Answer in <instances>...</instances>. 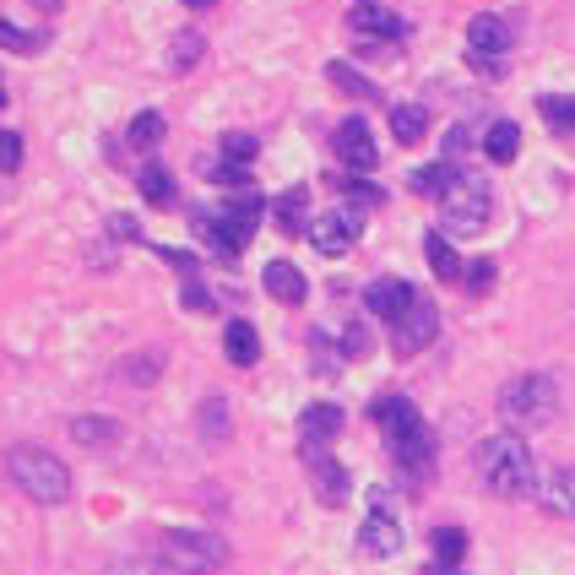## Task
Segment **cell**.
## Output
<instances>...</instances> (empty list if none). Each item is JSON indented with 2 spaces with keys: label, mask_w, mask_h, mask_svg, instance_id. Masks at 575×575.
<instances>
[{
  "label": "cell",
  "mask_w": 575,
  "mask_h": 575,
  "mask_svg": "<svg viewBox=\"0 0 575 575\" xmlns=\"http://www.w3.org/2000/svg\"><path fill=\"white\" fill-rule=\"evenodd\" d=\"M326 77H331V87H342V93H353V98H364V104H369V98H380V87H375L369 77H359L348 60H331V66H326Z\"/></svg>",
  "instance_id": "obj_25"
},
{
  "label": "cell",
  "mask_w": 575,
  "mask_h": 575,
  "mask_svg": "<svg viewBox=\"0 0 575 575\" xmlns=\"http://www.w3.org/2000/svg\"><path fill=\"white\" fill-rule=\"evenodd\" d=\"M554 413H560V391H554L549 375H516V380L500 391V419L516 434L554 424Z\"/></svg>",
  "instance_id": "obj_5"
},
{
  "label": "cell",
  "mask_w": 575,
  "mask_h": 575,
  "mask_svg": "<svg viewBox=\"0 0 575 575\" xmlns=\"http://www.w3.org/2000/svg\"><path fill=\"white\" fill-rule=\"evenodd\" d=\"M424 256H430V267H434V278H439V283H461V272H467V267H461V256L450 250V239H445V234H430V239H424Z\"/></svg>",
  "instance_id": "obj_22"
},
{
  "label": "cell",
  "mask_w": 575,
  "mask_h": 575,
  "mask_svg": "<svg viewBox=\"0 0 575 575\" xmlns=\"http://www.w3.org/2000/svg\"><path fill=\"white\" fill-rule=\"evenodd\" d=\"M223 353H228V364L250 369V364L261 359V337H256V326H250V320H228V326H223Z\"/></svg>",
  "instance_id": "obj_16"
},
{
  "label": "cell",
  "mask_w": 575,
  "mask_h": 575,
  "mask_svg": "<svg viewBox=\"0 0 575 575\" xmlns=\"http://www.w3.org/2000/svg\"><path fill=\"white\" fill-rule=\"evenodd\" d=\"M424 131H430V109H424V104H397V109H391V137L402 146L424 142Z\"/></svg>",
  "instance_id": "obj_20"
},
{
  "label": "cell",
  "mask_w": 575,
  "mask_h": 575,
  "mask_svg": "<svg viewBox=\"0 0 575 575\" xmlns=\"http://www.w3.org/2000/svg\"><path fill=\"white\" fill-rule=\"evenodd\" d=\"M359 234H364V212L359 207H331V212H320L309 223V245L320 256H348L359 245Z\"/></svg>",
  "instance_id": "obj_9"
},
{
  "label": "cell",
  "mask_w": 575,
  "mask_h": 575,
  "mask_svg": "<svg viewBox=\"0 0 575 575\" xmlns=\"http://www.w3.org/2000/svg\"><path fill=\"white\" fill-rule=\"evenodd\" d=\"M261 196L256 190H234V201L223 207V212H212V218H196V234L218 250V256H239L250 239H256V223H261Z\"/></svg>",
  "instance_id": "obj_4"
},
{
  "label": "cell",
  "mask_w": 575,
  "mask_h": 575,
  "mask_svg": "<svg viewBox=\"0 0 575 575\" xmlns=\"http://www.w3.org/2000/svg\"><path fill=\"white\" fill-rule=\"evenodd\" d=\"M109 228H115V239H142V228L131 218H109Z\"/></svg>",
  "instance_id": "obj_41"
},
{
  "label": "cell",
  "mask_w": 575,
  "mask_h": 575,
  "mask_svg": "<svg viewBox=\"0 0 575 575\" xmlns=\"http://www.w3.org/2000/svg\"><path fill=\"white\" fill-rule=\"evenodd\" d=\"M538 109H543V120H549L554 131H575V98L571 93H549V98H538Z\"/></svg>",
  "instance_id": "obj_31"
},
{
  "label": "cell",
  "mask_w": 575,
  "mask_h": 575,
  "mask_svg": "<svg viewBox=\"0 0 575 575\" xmlns=\"http://www.w3.org/2000/svg\"><path fill=\"white\" fill-rule=\"evenodd\" d=\"M461 283H467V293H489V288H494V261H472V267L461 272Z\"/></svg>",
  "instance_id": "obj_38"
},
{
  "label": "cell",
  "mask_w": 575,
  "mask_h": 575,
  "mask_svg": "<svg viewBox=\"0 0 575 575\" xmlns=\"http://www.w3.org/2000/svg\"><path fill=\"white\" fill-rule=\"evenodd\" d=\"M309 472H315V494H320V505H342V500L353 494V483H348V467H342V461L320 456V461H309Z\"/></svg>",
  "instance_id": "obj_17"
},
{
  "label": "cell",
  "mask_w": 575,
  "mask_h": 575,
  "mask_svg": "<svg viewBox=\"0 0 575 575\" xmlns=\"http://www.w3.org/2000/svg\"><path fill=\"white\" fill-rule=\"evenodd\" d=\"M430 575H456V571L450 565H430Z\"/></svg>",
  "instance_id": "obj_42"
},
{
  "label": "cell",
  "mask_w": 575,
  "mask_h": 575,
  "mask_svg": "<svg viewBox=\"0 0 575 575\" xmlns=\"http://www.w3.org/2000/svg\"><path fill=\"white\" fill-rule=\"evenodd\" d=\"M434 337H439V309H434L430 298H413V309H408L402 320H391V348H397L402 359L424 353Z\"/></svg>",
  "instance_id": "obj_10"
},
{
  "label": "cell",
  "mask_w": 575,
  "mask_h": 575,
  "mask_svg": "<svg viewBox=\"0 0 575 575\" xmlns=\"http://www.w3.org/2000/svg\"><path fill=\"white\" fill-rule=\"evenodd\" d=\"M272 212H278V228H283V234H309V190H304V185L283 190Z\"/></svg>",
  "instance_id": "obj_19"
},
{
  "label": "cell",
  "mask_w": 575,
  "mask_h": 575,
  "mask_svg": "<svg viewBox=\"0 0 575 575\" xmlns=\"http://www.w3.org/2000/svg\"><path fill=\"white\" fill-rule=\"evenodd\" d=\"M109 575H174L163 560H120V565H109Z\"/></svg>",
  "instance_id": "obj_39"
},
{
  "label": "cell",
  "mask_w": 575,
  "mask_h": 575,
  "mask_svg": "<svg viewBox=\"0 0 575 575\" xmlns=\"http://www.w3.org/2000/svg\"><path fill=\"white\" fill-rule=\"evenodd\" d=\"M196 424H201V434H212V439H228L234 434V419H228V402L223 397H207L201 413H196Z\"/></svg>",
  "instance_id": "obj_30"
},
{
  "label": "cell",
  "mask_w": 575,
  "mask_h": 575,
  "mask_svg": "<svg viewBox=\"0 0 575 575\" xmlns=\"http://www.w3.org/2000/svg\"><path fill=\"white\" fill-rule=\"evenodd\" d=\"M0 104H5V82H0Z\"/></svg>",
  "instance_id": "obj_44"
},
{
  "label": "cell",
  "mask_w": 575,
  "mask_h": 575,
  "mask_svg": "<svg viewBox=\"0 0 575 575\" xmlns=\"http://www.w3.org/2000/svg\"><path fill=\"white\" fill-rule=\"evenodd\" d=\"M342 434V408L337 402H315L298 413V439H304V461H320L326 456V439Z\"/></svg>",
  "instance_id": "obj_12"
},
{
  "label": "cell",
  "mask_w": 575,
  "mask_h": 575,
  "mask_svg": "<svg viewBox=\"0 0 575 575\" xmlns=\"http://www.w3.org/2000/svg\"><path fill=\"white\" fill-rule=\"evenodd\" d=\"M5 478L33 505H66L71 500V467L55 450H44V445H11L5 450Z\"/></svg>",
  "instance_id": "obj_3"
},
{
  "label": "cell",
  "mask_w": 575,
  "mask_h": 575,
  "mask_svg": "<svg viewBox=\"0 0 575 575\" xmlns=\"http://www.w3.org/2000/svg\"><path fill=\"white\" fill-rule=\"evenodd\" d=\"M505 55H511V27H505V16H494V11L472 16V22H467V66H472L478 77H505Z\"/></svg>",
  "instance_id": "obj_8"
},
{
  "label": "cell",
  "mask_w": 575,
  "mask_h": 575,
  "mask_svg": "<svg viewBox=\"0 0 575 575\" xmlns=\"http://www.w3.org/2000/svg\"><path fill=\"white\" fill-rule=\"evenodd\" d=\"M16 168H22V137L0 131V174H16Z\"/></svg>",
  "instance_id": "obj_36"
},
{
  "label": "cell",
  "mask_w": 575,
  "mask_h": 575,
  "mask_svg": "<svg viewBox=\"0 0 575 575\" xmlns=\"http://www.w3.org/2000/svg\"><path fill=\"white\" fill-rule=\"evenodd\" d=\"M348 27L359 38H380V44H402L408 38V22L397 11H386V5H353L348 11Z\"/></svg>",
  "instance_id": "obj_14"
},
{
  "label": "cell",
  "mask_w": 575,
  "mask_h": 575,
  "mask_svg": "<svg viewBox=\"0 0 575 575\" xmlns=\"http://www.w3.org/2000/svg\"><path fill=\"white\" fill-rule=\"evenodd\" d=\"M543 505L554 516H575V467H560L549 483H543Z\"/></svg>",
  "instance_id": "obj_24"
},
{
  "label": "cell",
  "mask_w": 575,
  "mask_h": 575,
  "mask_svg": "<svg viewBox=\"0 0 575 575\" xmlns=\"http://www.w3.org/2000/svg\"><path fill=\"white\" fill-rule=\"evenodd\" d=\"M261 283H267V293H272L278 304H304V293H309L304 272H298L293 261H272V267L261 272Z\"/></svg>",
  "instance_id": "obj_18"
},
{
  "label": "cell",
  "mask_w": 575,
  "mask_h": 575,
  "mask_svg": "<svg viewBox=\"0 0 575 575\" xmlns=\"http://www.w3.org/2000/svg\"><path fill=\"white\" fill-rule=\"evenodd\" d=\"M163 565L174 575H212L228 565V543L207 527H168L163 532Z\"/></svg>",
  "instance_id": "obj_6"
},
{
  "label": "cell",
  "mask_w": 575,
  "mask_h": 575,
  "mask_svg": "<svg viewBox=\"0 0 575 575\" xmlns=\"http://www.w3.org/2000/svg\"><path fill=\"white\" fill-rule=\"evenodd\" d=\"M402 521L386 511V494H375V511L364 516V527H359V549L369 554V560H391V554H402Z\"/></svg>",
  "instance_id": "obj_11"
},
{
  "label": "cell",
  "mask_w": 575,
  "mask_h": 575,
  "mask_svg": "<svg viewBox=\"0 0 575 575\" xmlns=\"http://www.w3.org/2000/svg\"><path fill=\"white\" fill-rule=\"evenodd\" d=\"M439 218H445V228H450V234H483V228H489V218H494V190H489V179H483V174H461V168H456L450 190L439 196Z\"/></svg>",
  "instance_id": "obj_7"
},
{
  "label": "cell",
  "mask_w": 575,
  "mask_h": 575,
  "mask_svg": "<svg viewBox=\"0 0 575 575\" xmlns=\"http://www.w3.org/2000/svg\"><path fill=\"white\" fill-rule=\"evenodd\" d=\"M163 375V353H137L131 364H120V380H131V386H152Z\"/></svg>",
  "instance_id": "obj_33"
},
{
  "label": "cell",
  "mask_w": 575,
  "mask_h": 575,
  "mask_svg": "<svg viewBox=\"0 0 575 575\" xmlns=\"http://www.w3.org/2000/svg\"><path fill=\"white\" fill-rule=\"evenodd\" d=\"M413 298H419V288L402 283V278H380V283L364 288V304H369V315H380V320H402V315L413 309Z\"/></svg>",
  "instance_id": "obj_15"
},
{
  "label": "cell",
  "mask_w": 575,
  "mask_h": 575,
  "mask_svg": "<svg viewBox=\"0 0 575 575\" xmlns=\"http://www.w3.org/2000/svg\"><path fill=\"white\" fill-rule=\"evenodd\" d=\"M472 467H478V483H483L494 500H527V494H538V461H532L527 439L516 430L478 439Z\"/></svg>",
  "instance_id": "obj_1"
},
{
  "label": "cell",
  "mask_w": 575,
  "mask_h": 575,
  "mask_svg": "<svg viewBox=\"0 0 575 575\" xmlns=\"http://www.w3.org/2000/svg\"><path fill=\"white\" fill-rule=\"evenodd\" d=\"M342 190H348L353 201H364V207H375V201H386V196H380L375 185H364V179H342Z\"/></svg>",
  "instance_id": "obj_40"
},
{
  "label": "cell",
  "mask_w": 575,
  "mask_h": 575,
  "mask_svg": "<svg viewBox=\"0 0 575 575\" xmlns=\"http://www.w3.org/2000/svg\"><path fill=\"white\" fill-rule=\"evenodd\" d=\"M461 554H467V532L461 527H439L434 532V560L439 565H461Z\"/></svg>",
  "instance_id": "obj_32"
},
{
  "label": "cell",
  "mask_w": 575,
  "mask_h": 575,
  "mask_svg": "<svg viewBox=\"0 0 575 575\" xmlns=\"http://www.w3.org/2000/svg\"><path fill=\"white\" fill-rule=\"evenodd\" d=\"M223 157H228V163H250V157H256V137L228 131V137H223Z\"/></svg>",
  "instance_id": "obj_35"
},
{
  "label": "cell",
  "mask_w": 575,
  "mask_h": 575,
  "mask_svg": "<svg viewBox=\"0 0 575 575\" xmlns=\"http://www.w3.org/2000/svg\"><path fill=\"white\" fill-rule=\"evenodd\" d=\"M163 131H168V126H163V115H157V109H146V115H137V120L126 126V146H137V152H152V146L163 142Z\"/></svg>",
  "instance_id": "obj_27"
},
{
  "label": "cell",
  "mask_w": 575,
  "mask_h": 575,
  "mask_svg": "<svg viewBox=\"0 0 575 575\" xmlns=\"http://www.w3.org/2000/svg\"><path fill=\"white\" fill-rule=\"evenodd\" d=\"M331 146H337V157H342V163H348L353 174H369V168L380 163V146H375V137H369V126H364L359 115L337 126V142H331Z\"/></svg>",
  "instance_id": "obj_13"
},
{
  "label": "cell",
  "mask_w": 575,
  "mask_h": 575,
  "mask_svg": "<svg viewBox=\"0 0 575 575\" xmlns=\"http://www.w3.org/2000/svg\"><path fill=\"white\" fill-rule=\"evenodd\" d=\"M375 424L386 434V445H391L402 478H408V483H424L434 472V439H430V424L419 419V408H413L408 397H380V402H375Z\"/></svg>",
  "instance_id": "obj_2"
},
{
  "label": "cell",
  "mask_w": 575,
  "mask_h": 575,
  "mask_svg": "<svg viewBox=\"0 0 575 575\" xmlns=\"http://www.w3.org/2000/svg\"><path fill=\"white\" fill-rule=\"evenodd\" d=\"M142 196H146V207H174V174L163 168V163H146L142 168Z\"/></svg>",
  "instance_id": "obj_26"
},
{
  "label": "cell",
  "mask_w": 575,
  "mask_h": 575,
  "mask_svg": "<svg viewBox=\"0 0 575 575\" xmlns=\"http://www.w3.org/2000/svg\"><path fill=\"white\" fill-rule=\"evenodd\" d=\"M120 434L126 430L115 419H71V439H82V445H115Z\"/></svg>",
  "instance_id": "obj_28"
},
{
  "label": "cell",
  "mask_w": 575,
  "mask_h": 575,
  "mask_svg": "<svg viewBox=\"0 0 575 575\" xmlns=\"http://www.w3.org/2000/svg\"><path fill=\"white\" fill-rule=\"evenodd\" d=\"M185 5H212V0H185Z\"/></svg>",
  "instance_id": "obj_43"
},
{
  "label": "cell",
  "mask_w": 575,
  "mask_h": 575,
  "mask_svg": "<svg viewBox=\"0 0 575 575\" xmlns=\"http://www.w3.org/2000/svg\"><path fill=\"white\" fill-rule=\"evenodd\" d=\"M212 179H218V185H228V190H250L245 163H212Z\"/></svg>",
  "instance_id": "obj_37"
},
{
  "label": "cell",
  "mask_w": 575,
  "mask_h": 575,
  "mask_svg": "<svg viewBox=\"0 0 575 575\" xmlns=\"http://www.w3.org/2000/svg\"><path fill=\"white\" fill-rule=\"evenodd\" d=\"M44 38H33V33H22V27H11V22H0V49H16V55H33Z\"/></svg>",
  "instance_id": "obj_34"
},
{
  "label": "cell",
  "mask_w": 575,
  "mask_h": 575,
  "mask_svg": "<svg viewBox=\"0 0 575 575\" xmlns=\"http://www.w3.org/2000/svg\"><path fill=\"white\" fill-rule=\"evenodd\" d=\"M450 179H456V168H450V157H445V163H430V168H419L408 185H413L419 196H434V201H439V196L450 190Z\"/></svg>",
  "instance_id": "obj_29"
},
{
  "label": "cell",
  "mask_w": 575,
  "mask_h": 575,
  "mask_svg": "<svg viewBox=\"0 0 575 575\" xmlns=\"http://www.w3.org/2000/svg\"><path fill=\"white\" fill-rule=\"evenodd\" d=\"M483 152H489V163H516V152H521V131H516V120H494L489 137H483Z\"/></svg>",
  "instance_id": "obj_23"
},
{
  "label": "cell",
  "mask_w": 575,
  "mask_h": 575,
  "mask_svg": "<svg viewBox=\"0 0 575 575\" xmlns=\"http://www.w3.org/2000/svg\"><path fill=\"white\" fill-rule=\"evenodd\" d=\"M201 49H207V38L196 33V27H179L174 38H168V71H196V60H201Z\"/></svg>",
  "instance_id": "obj_21"
}]
</instances>
